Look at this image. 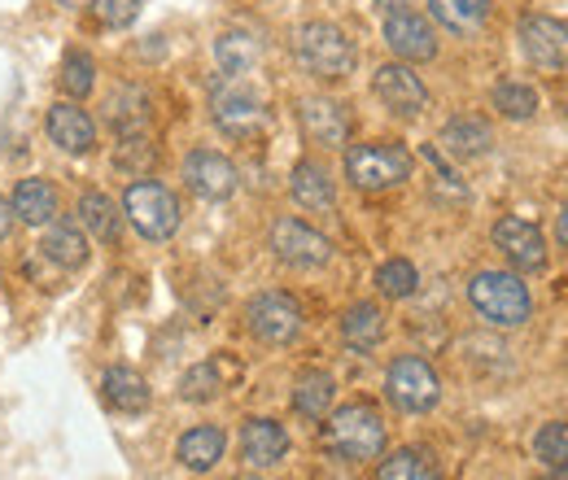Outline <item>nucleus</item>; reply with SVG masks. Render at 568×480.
<instances>
[{"instance_id": "3", "label": "nucleus", "mask_w": 568, "mask_h": 480, "mask_svg": "<svg viewBox=\"0 0 568 480\" xmlns=\"http://www.w3.org/2000/svg\"><path fill=\"white\" fill-rule=\"evenodd\" d=\"M324 446L337 455V459H351V463H363V459H376L381 446H385V423L372 407H342V411L328 419L324 428Z\"/></svg>"}, {"instance_id": "8", "label": "nucleus", "mask_w": 568, "mask_h": 480, "mask_svg": "<svg viewBox=\"0 0 568 480\" xmlns=\"http://www.w3.org/2000/svg\"><path fill=\"white\" fill-rule=\"evenodd\" d=\"M516 40H520V53L529 58V67L547 70V74H556V70L568 67L565 22H556V18H547V13H529V18H520Z\"/></svg>"}, {"instance_id": "22", "label": "nucleus", "mask_w": 568, "mask_h": 480, "mask_svg": "<svg viewBox=\"0 0 568 480\" xmlns=\"http://www.w3.org/2000/svg\"><path fill=\"white\" fill-rule=\"evenodd\" d=\"M13 214L27 223V227H44L53 214H58V193H53V184H44V180H22L18 188H13Z\"/></svg>"}, {"instance_id": "37", "label": "nucleus", "mask_w": 568, "mask_h": 480, "mask_svg": "<svg viewBox=\"0 0 568 480\" xmlns=\"http://www.w3.org/2000/svg\"><path fill=\"white\" fill-rule=\"evenodd\" d=\"M9 227H13V206H9L4 197H0V241L9 236Z\"/></svg>"}, {"instance_id": "18", "label": "nucleus", "mask_w": 568, "mask_h": 480, "mask_svg": "<svg viewBox=\"0 0 568 480\" xmlns=\"http://www.w3.org/2000/svg\"><path fill=\"white\" fill-rule=\"evenodd\" d=\"M288 193L302 210H333L337 206V193H333V180L320 162H297L293 166V180H288Z\"/></svg>"}, {"instance_id": "16", "label": "nucleus", "mask_w": 568, "mask_h": 480, "mask_svg": "<svg viewBox=\"0 0 568 480\" xmlns=\"http://www.w3.org/2000/svg\"><path fill=\"white\" fill-rule=\"evenodd\" d=\"M302 132L324 149H342L351 136V114H346V105H337L328 96H311V101H302Z\"/></svg>"}, {"instance_id": "29", "label": "nucleus", "mask_w": 568, "mask_h": 480, "mask_svg": "<svg viewBox=\"0 0 568 480\" xmlns=\"http://www.w3.org/2000/svg\"><path fill=\"white\" fill-rule=\"evenodd\" d=\"M79 218H83V227H88L97 241H105V245L119 241V218H123V214H119V206H114L105 193H97V188L83 193V197H79Z\"/></svg>"}, {"instance_id": "21", "label": "nucleus", "mask_w": 568, "mask_h": 480, "mask_svg": "<svg viewBox=\"0 0 568 480\" xmlns=\"http://www.w3.org/2000/svg\"><path fill=\"white\" fill-rule=\"evenodd\" d=\"M101 389H105V402L123 415H136L149 407V385H144L141 371H132V367H110Z\"/></svg>"}, {"instance_id": "38", "label": "nucleus", "mask_w": 568, "mask_h": 480, "mask_svg": "<svg viewBox=\"0 0 568 480\" xmlns=\"http://www.w3.org/2000/svg\"><path fill=\"white\" fill-rule=\"evenodd\" d=\"M556 236H560V245L568 249V206L560 210V223H556Z\"/></svg>"}, {"instance_id": "28", "label": "nucleus", "mask_w": 568, "mask_h": 480, "mask_svg": "<svg viewBox=\"0 0 568 480\" xmlns=\"http://www.w3.org/2000/svg\"><path fill=\"white\" fill-rule=\"evenodd\" d=\"M236 376V367L227 362V358H211V362H197L184 380H180V394L189 398V402H211L214 394L227 385Z\"/></svg>"}, {"instance_id": "30", "label": "nucleus", "mask_w": 568, "mask_h": 480, "mask_svg": "<svg viewBox=\"0 0 568 480\" xmlns=\"http://www.w3.org/2000/svg\"><path fill=\"white\" fill-rule=\"evenodd\" d=\"M40 254H44L53 267L79 272V267L88 263V241H83L74 227H53V232L40 241Z\"/></svg>"}, {"instance_id": "26", "label": "nucleus", "mask_w": 568, "mask_h": 480, "mask_svg": "<svg viewBox=\"0 0 568 480\" xmlns=\"http://www.w3.org/2000/svg\"><path fill=\"white\" fill-rule=\"evenodd\" d=\"M175 455H180L184 468H193V472H211L214 463L223 459V432H219V428H193V432L180 437Z\"/></svg>"}, {"instance_id": "35", "label": "nucleus", "mask_w": 568, "mask_h": 480, "mask_svg": "<svg viewBox=\"0 0 568 480\" xmlns=\"http://www.w3.org/2000/svg\"><path fill=\"white\" fill-rule=\"evenodd\" d=\"M534 450L547 468H568V423H542L534 437Z\"/></svg>"}, {"instance_id": "2", "label": "nucleus", "mask_w": 568, "mask_h": 480, "mask_svg": "<svg viewBox=\"0 0 568 480\" xmlns=\"http://www.w3.org/2000/svg\"><path fill=\"white\" fill-rule=\"evenodd\" d=\"M468 302L486 324H498V328H520L534 310L529 288L511 272H477L468 284Z\"/></svg>"}, {"instance_id": "6", "label": "nucleus", "mask_w": 568, "mask_h": 480, "mask_svg": "<svg viewBox=\"0 0 568 480\" xmlns=\"http://www.w3.org/2000/svg\"><path fill=\"white\" fill-rule=\"evenodd\" d=\"M123 210L132 218V227L141 232L144 241H166L180 227V202L171 188H162L158 180H136L123 193Z\"/></svg>"}, {"instance_id": "33", "label": "nucleus", "mask_w": 568, "mask_h": 480, "mask_svg": "<svg viewBox=\"0 0 568 480\" xmlns=\"http://www.w3.org/2000/svg\"><path fill=\"white\" fill-rule=\"evenodd\" d=\"M416 284H420V275H416V267H412L407 258H389V263L376 272V288H381L385 297H412Z\"/></svg>"}, {"instance_id": "4", "label": "nucleus", "mask_w": 568, "mask_h": 480, "mask_svg": "<svg viewBox=\"0 0 568 480\" xmlns=\"http://www.w3.org/2000/svg\"><path fill=\"white\" fill-rule=\"evenodd\" d=\"M346 175L363 193H385V188H394V184H403L412 175V153L403 144H389V140L355 144L346 153Z\"/></svg>"}, {"instance_id": "15", "label": "nucleus", "mask_w": 568, "mask_h": 480, "mask_svg": "<svg viewBox=\"0 0 568 480\" xmlns=\"http://www.w3.org/2000/svg\"><path fill=\"white\" fill-rule=\"evenodd\" d=\"M44 132L49 140L62 149V153H92L97 149V123L71 105V101H58V105H49V114H44Z\"/></svg>"}, {"instance_id": "25", "label": "nucleus", "mask_w": 568, "mask_h": 480, "mask_svg": "<svg viewBox=\"0 0 568 480\" xmlns=\"http://www.w3.org/2000/svg\"><path fill=\"white\" fill-rule=\"evenodd\" d=\"M342 337L351 349L358 354H367V349H376L381 337H385V315H381V306H372V302H358L346 310V319H342Z\"/></svg>"}, {"instance_id": "9", "label": "nucleus", "mask_w": 568, "mask_h": 480, "mask_svg": "<svg viewBox=\"0 0 568 480\" xmlns=\"http://www.w3.org/2000/svg\"><path fill=\"white\" fill-rule=\"evenodd\" d=\"M372 92L381 96V105L398 119H416L428 110V88L420 83V74L403 62H389L372 74Z\"/></svg>"}, {"instance_id": "23", "label": "nucleus", "mask_w": 568, "mask_h": 480, "mask_svg": "<svg viewBox=\"0 0 568 480\" xmlns=\"http://www.w3.org/2000/svg\"><path fill=\"white\" fill-rule=\"evenodd\" d=\"M428 13H433L446 31H455V35H473V31L486 27V18H490V0H428Z\"/></svg>"}, {"instance_id": "32", "label": "nucleus", "mask_w": 568, "mask_h": 480, "mask_svg": "<svg viewBox=\"0 0 568 480\" xmlns=\"http://www.w3.org/2000/svg\"><path fill=\"white\" fill-rule=\"evenodd\" d=\"M495 110L516 119V123H525V119L538 114V92L529 83H520V79H503L495 88Z\"/></svg>"}, {"instance_id": "10", "label": "nucleus", "mask_w": 568, "mask_h": 480, "mask_svg": "<svg viewBox=\"0 0 568 480\" xmlns=\"http://www.w3.org/2000/svg\"><path fill=\"white\" fill-rule=\"evenodd\" d=\"M250 333L263 345H288L302 333V310L288 293H258L250 302Z\"/></svg>"}, {"instance_id": "34", "label": "nucleus", "mask_w": 568, "mask_h": 480, "mask_svg": "<svg viewBox=\"0 0 568 480\" xmlns=\"http://www.w3.org/2000/svg\"><path fill=\"white\" fill-rule=\"evenodd\" d=\"M58 83H62V92H67V96H88V92H92V83H97V67H92V58H88V53H67V58H62V74H58Z\"/></svg>"}, {"instance_id": "17", "label": "nucleus", "mask_w": 568, "mask_h": 480, "mask_svg": "<svg viewBox=\"0 0 568 480\" xmlns=\"http://www.w3.org/2000/svg\"><path fill=\"white\" fill-rule=\"evenodd\" d=\"M284 450H288V437H284V428L276 419H250V423L241 428V455H245L250 468H272V463H281Z\"/></svg>"}, {"instance_id": "24", "label": "nucleus", "mask_w": 568, "mask_h": 480, "mask_svg": "<svg viewBox=\"0 0 568 480\" xmlns=\"http://www.w3.org/2000/svg\"><path fill=\"white\" fill-rule=\"evenodd\" d=\"M105 119H110V127L119 136H141L149 127V96L141 88H119L110 96V105H105Z\"/></svg>"}, {"instance_id": "7", "label": "nucleus", "mask_w": 568, "mask_h": 480, "mask_svg": "<svg viewBox=\"0 0 568 480\" xmlns=\"http://www.w3.org/2000/svg\"><path fill=\"white\" fill-rule=\"evenodd\" d=\"M385 394H389V402H394L398 411L420 415V411H433V407H437L442 385H437V371L428 367L425 358L403 354V358H394V362H389Z\"/></svg>"}, {"instance_id": "20", "label": "nucleus", "mask_w": 568, "mask_h": 480, "mask_svg": "<svg viewBox=\"0 0 568 480\" xmlns=\"http://www.w3.org/2000/svg\"><path fill=\"white\" fill-rule=\"evenodd\" d=\"M214 58H219L223 74L241 79V74H250V70L263 62V44H258L250 31H223V35L214 40Z\"/></svg>"}, {"instance_id": "19", "label": "nucleus", "mask_w": 568, "mask_h": 480, "mask_svg": "<svg viewBox=\"0 0 568 480\" xmlns=\"http://www.w3.org/2000/svg\"><path fill=\"white\" fill-rule=\"evenodd\" d=\"M490 144L495 136H490L486 119H477V114H459L442 127V149L450 157H481V153H490Z\"/></svg>"}, {"instance_id": "39", "label": "nucleus", "mask_w": 568, "mask_h": 480, "mask_svg": "<svg viewBox=\"0 0 568 480\" xmlns=\"http://www.w3.org/2000/svg\"><path fill=\"white\" fill-rule=\"evenodd\" d=\"M376 4H381V9H389V13H394V9H407V4H412V0H376Z\"/></svg>"}, {"instance_id": "14", "label": "nucleus", "mask_w": 568, "mask_h": 480, "mask_svg": "<svg viewBox=\"0 0 568 480\" xmlns=\"http://www.w3.org/2000/svg\"><path fill=\"white\" fill-rule=\"evenodd\" d=\"M184 184H189L202 202H227V197L236 193V166H232L223 153H214V149H197V153H189V162H184Z\"/></svg>"}, {"instance_id": "36", "label": "nucleus", "mask_w": 568, "mask_h": 480, "mask_svg": "<svg viewBox=\"0 0 568 480\" xmlns=\"http://www.w3.org/2000/svg\"><path fill=\"white\" fill-rule=\"evenodd\" d=\"M92 4H97V18L105 27H128L141 13V0H92Z\"/></svg>"}, {"instance_id": "40", "label": "nucleus", "mask_w": 568, "mask_h": 480, "mask_svg": "<svg viewBox=\"0 0 568 480\" xmlns=\"http://www.w3.org/2000/svg\"><path fill=\"white\" fill-rule=\"evenodd\" d=\"M542 480H568V468H551V477H542Z\"/></svg>"}, {"instance_id": "5", "label": "nucleus", "mask_w": 568, "mask_h": 480, "mask_svg": "<svg viewBox=\"0 0 568 480\" xmlns=\"http://www.w3.org/2000/svg\"><path fill=\"white\" fill-rule=\"evenodd\" d=\"M211 114H214V123H219V132H227L232 140H254V136H263V127H267V105H263L258 92L245 88L241 79L214 83Z\"/></svg>"}, {"instance_id": "13", "label": "nucleus", "mask_w": 568, "mask_h": 480, "mask_svg": "<svg viewBox=\"0 0 568 480\" xmlns=\"http://www.w3.org/2000/svg\"><path fill=\"white\" fill-rule=\"evenodd\" d=\"M385 44L403 58V62H433L437 58V31L428 27L416 9H394L385 18Z\"/></svg>"}, {"instance_id": "41", "label": "nucleus", "mask_w": 568, "mask_h": 480, "mask_svg": "<svg viewBox=\"0 0 568 480\" xmlns=\"http://www.w3.org/2000/svg\"><path fill=\"white\" fill-rule=\"evenodd\" d=\"M58 4H67V9H83V4H92V0H58Z\"/></svg>"}, {"instance_id": "11", "label": "nucleus", "mask_w": 568, "mask_h": 480, "mask_svg": "<svg viewBox=\"0 0 568 480\" xmlns=\"http://www.w3.org/2000/svg\"><path fill=\"white\" fill-rule=\"evenodd\" d=\"M272 249H276V258L288 263V267H324L328 258H333V245H328V236H320L311 223H302V218H281L276 227H272Z\"/></svg>"}, {"instance_id": "12", "label": "nucleus", "mask_w": 568, "mask_h": 480, "mask_svg": "<svg viewBox=\"0 0 568 480\" xmlns=\"http://www.w3.org/2000/svg\"><path fill=\"white\" fill-rule=\"evenodd\" d=\"M495 245L507 254V263H511L520 275L542 272V267H547V236H542V232H538L529 218H516V214L498 218V223H495Z\"/></svg>"}, {"instance_id": "1", "label": "nucleus", "mask_w": 568, "mask_h": 480, "mask_svg": "<svg viewBox=\"0 0 568 480\" xmlns=\"http://www.w3.org/2000/svg\"><path fill=\"white\" fill-rule=\"evenodd\" d=\"M293 53H297L302 67L311 70L315 79H324V83H337V79H346L355 70V44L333 22H306V27H297Z\"/></svg>"}, {"instance_id": "31", "label": "nucleus", "mask_w": 568, "mask_h": 480, "mask_svg": "<svg viewBox=\"0 0 568 480\" xmlns=\"http://www.w3.org/2000/svg\"><path fill=\"white\" fill-rule=\"evenodd\" d=\"M376 480H442L437 463L428 459L425 450H398L381 463V477Z\"/></svg>"}, {"instance_id": "27", "label": "nucleus", "mask_w": 568, "mask_h": 480, "mask_svg": "<svg viewBox=\"0 0 568 480\" xmlns=\"http://www.w3.org/2000/svg\"><path fill=\"white\" fill-rule=\"evenodd\" d=\"M333 398H337V385L324 371H306L293 385V407H297V415H306V419H324L328 407H333Z\"/></svg>"}]
</instances>
